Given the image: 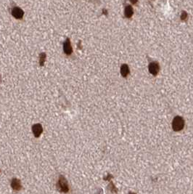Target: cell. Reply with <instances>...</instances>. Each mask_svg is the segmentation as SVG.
<instances>
[{
  "instance_id": "cell-1",
  "label": "cell",
  "mask_w": 193,
  "mask_h": 194,
  "mask_svg": "<svg viewBox=\"0 0 193 194\" xmlns=\"http://www.w3.org/2000/svg\"><path fill=\"white\" fill-rule=\"evenodd\" d=\"M56 188L58 191L60 193H66L69 191V186H68V181H67L66 178L63 175H60L59 177V179L57 180V184H56Z\"/></svg>"
},
{
  "instance_id": "cell-2",
  "label": "cell",
  "mask_w": 193,
  "mask_h": 194,
  "mask_svg": "<svg viewBox=\"0 0 193 194\" xmlns=\"http://www.w3.org/2000/svg\"><path fill=\"white\" fill-rule=\"evenodd\" d=\"M173 129L175 131H179L183 128L184 126V121L182 118L179 117H177L174 118L173 121Z\"/></svg>"
},
{
  "instance_id": "cell-3",
  "label": "cell",
  "mask_w": 193,
  "mask_h": 194,
  "mask_svg": "<svg viewBox=\"0 0 193 194\" xmlns=\"http://www.w3.org/2000/svg\"><path fill=\"white\" fill-rule=\"evenodd\" d=\"M149 71L151 74H153V76H156L159 72V70H160V66H159L158 63L156 62V61H153V62L150 63L149 64Z\"/></svg>"
},
{
  "instance_id": "cell-4",
  "label": "cell",
  "mask_w": 193,
  "mask_h": 194,
  "mask_svg": "<svg viewBox=\"0 0 193 194\" xmlns=\"http://www.w3.org/2000/svg\"><path fill=\"white\" fill-rule=\"evenodd\" d=\"M32 132L35 137H40L43 132V127L41 124H35L32 126Z\"/></svg>"
},
{
  "instance_id": "cell-5",
  "label": "cell",
  "mask_w": 193,
  "mask_h": 194,
  "mask_svg": "<svg viewBox=\"0 0 193 194\" xmlns=\"http://www.w3.org/2000/svg\"><path fill=\"white\" fill-rule=\"evenodd\" d=\"M11 188H13V190H16V191H19L22 188V185H21V180L17 179V178H13L11 180Z\"/></svg>"
},
{
  "instance_id": "cell-6",
  "label": "cell",
  "mask_w": 193,
  "mask_h": 194,
  "mask_svg": "<svg viewBox=\"0 0 193 194\" xmlns=\"http://www.w3.org/2000/svg\"><path fill=\"white\" fill-rule=\"evenodd\" d=\"M63 51L68 55H70L72 53L73 49L72 47H71V44L69 39H67L64 42V44H63Z\"/></svg>"
},
{
  "instance_id": "cell-7",
  "label": "cell",
  "mask_w": 193,
  "mask_h": 194,
  "mask_svg": "<svg viewBox=\"0 0 193 194\" xmlns=\"http://www.w3.org/2000/svg\"><path fill=\"white\" fill-rule=\"evenodd\" d=\"M12 15L16 19H21L24 15V12L19 7H14L12 10Z\"/></svg>"
},
{
  "instance_id": "cell-8",
  "label": "cell",
  "mask_w": 193,
  "mask_h": 194,
  "mask_svg": "<svg viewBox=\"0 0 193 194\" xmlns=\"http://www.w3.org/2000/svg\"><path fill=\"white\" fill-rule=\"evenodd\" d=\"M134 14V10L132 8L131 6L127 5L125 7V10H124V15H125L126 18H130Z\"/></svg>"
},
{
  "instance_id": "cell-9",
  "label": "cell",
  "mask_w": 193,
  "mask_h": 194,
  "mask_svg": "<svg viewBox=\"0 0 193 194\" xmlns=\"http://www.w3.org/2000/svg\"><path fill=\"white\" fill-rule=\"evenodd\" d=\"M121 74L124 77H127L129 74V68L127 64H123L121 67Z\"/></svg>"
},
{
  "instance_id": "cell-10",
  "label": "cell",
  "mask_w": 193,
  "mask_h": 194,
  "mask_svg": "<svg viewBox=\"0 0 193 194\" xmlns=\"http://www.w3.org/2000/svg\"><path fill=\"white\" fill-rule=\"evenodd\" d=\"M45 58H46V54L45 53H42L40 55V58H39V63H40V65H43L45 61Z\"/></svg>"
},
{
  "instance_id": "cell-11",
  "label": "cell",
  "mask_w": 193,
  "mask_h": 194,
  "mask_svg": "<svg viewBox=\"0 0 193 194\" xmlns=\"http://www.w3.org/2000/svg\"><path fill=\"white\" fill-rule=\"evenodd\" d=\"M130 1L132 3V4H136V3H137L138 0H130Z\"/></svg>"
},
{
  "instance_id": "cell-12",
  "label": "cell",
  "mask_w": 193,
  "mask_h": 194,
  "mask_svg": "<svg viewBox=\"0 0 193 194\" xmlns=\"http://www.w3.org/2000/svg\"><path fill=\"white\" fill-rule=\"evenodd\" d=\"M129 194H136V193H133V192H129Z\"/></svg>"
}]
</instances>
